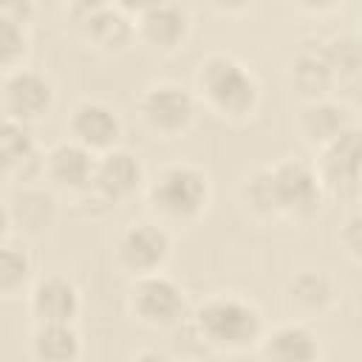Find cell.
Segmentation results:
<instances>
[{"instance_id":"17","label":"cell","mask_w":362,"mask_h":362,"mask_svg":"<svg viewBox=\"0 0 362 362\" xmlns=\"http://www.w3.org/2000/svg\"><path fill=\"white\" fill-rule=\"evenodd\" d=\"M0 150H3V161L6 167H14L17 161H25L31 156V136L23 124H17L14 119L6 122L3 136H0Z\"/></svg>"},{"instance_id":"7","label":"cell","mask_w":362,"mask_h":362,"mask_svg":"<svg viewBox=\"0 0 362 362\" xmlns=\"http://www.w3.org/2000/svg\"><path fill=\"white\" fill-rule=\"evenodd\" d=\"M51 102V90L48 82L40 79L37 74H14L6 82V105L11 113L17 116H40Z\"/></svg>"},{"instance_id":"4","label":"cell","mask_w":362,"mask_h":362,"mask_svg":"<svg viewBox=\"0 0 362 362\" xmlns=\"http://www.w3.org/2000/svg\"><path fill=\"white\" fill-rule=\"evenodd\" d=\"M133 305L136 311L147 320V322H175L181 308H184V300H181V291L164 280V277H147L136 286L133 291Z\"/></svg>"},{"instance_id":"10","label":"cell","mask_w":362,"mask_h":362,"mask_svg":"<svg viewBox=\"0 0 362 362\" xmlns=\"http://www.w3.org/2000/svg\"><path fill=\"white\" fill-rule=\"evenodd\" d=\"M139 161L130 156V153H122V150H116V153H107L105 158H102V164L96 167V175H93V181L99 184V189L102 192H107V195H124V192H130L136 184H139Z\"/></svg>"},{"instance_id":"9","label":"cell","mask_w":362,"mask_h":362,"mask_svg":"<svg viewBox=\"0 0 362 362\" xmlns=\"http://www.w3.org/2000/svg\"><path fill=\"white\" fill-rule=\"evenodd\" d=\"M144 113L147 119L156 124V127H164V130H175V127H184L192 116V102L184 90L178 88H158L147 96L144 102Z\"/></svg>"},{"instance_id":"24","label":"cell","mask_w":362,"mask_h":362,"mask_svg":"<svg viewBox=\"0 0 362 362\" xmlns=\"http://www.w3.org/2000/svg\"><path fill=\"white\" fill-rule=\"evenodd\" d=\"M136 362H167V356H161V354H153V351H150V354H141Z\"/></svg>"},{"instance_id":"12","label":"cell","mask_w":362,"mask_h":362,"mask_svg":"<svg viewBox=\"0 0 362 362\" xmlns=\"http://www.w3.org/2000/svg\"><path fill=\"white\" fill-rule=\"evenodd\" d=\"M74 133L90 147H105V144H110L116 139L119 122L102 105H82L76 110V116H74Z\"/></svg>"},{"instance_id":"11","label":"cell","mask_w":362,"mask_h":362,"mask_svg":"<svg viewBox=\"0 0 362 362\" xmlns=\"http://www.w3.org/2000/svg\"><path fill=\"white\" fill-rule=\"evenodd\" d=\"M362 173V130H342L328 150V175L331 181L354 184Z\"/></svg>"},{"instance_id":"14","label":"cell","mask_w":362,"mask_h":362,"mask_svg":"<svg viewBox=\"0 0 362 362\" xmlns=\"http://www.w3.org/2000/svg\"><path fill=\"white\" fill-rule=\"evenodd\" d=\"M51 175H54L59 184L82 187L85 181H93L96 170H93L90 156H88L82 147H76V144H59V147L51 153Z\"/></svg>"},{"instance_id":"6","label":"cell","mask_w":362,"mask_h":362,"mask_svg":"<svg viewBox=\"0 0 362 362\" xmlns=\"http://www.w3.org/2000/svg\"><path fill=\"white\" fill-rule=\"evenodd\" d=\"M122 260L133 269H153L156 263L164 260L167 255V235L150 223H139L133 226L124 238H122Z\"/></svg>"},{"instance_id":"21","label":"cell","mask_w":362,"mask_h":362,"mask_svg":"<svg viewBox=\"0 0 362 362\" xmlns=\"http://www.w3.org/2000/svg\"><path fill=\"white\" fill-rule=\"evenodd\" d=\"M90 23H93V31H96V34H102L107 42H110V40L116 42V40L124 34V20H122L119 14L102 11V14H99V17H93Z\"/></svg>"},{"instance_id":"22","label":"cell","mask_w":362,"mask_h":362,"mask_svg":"<svg viewBox=\"0 0 362 362\" xmlns=\"http://www.w3.org/2000/svg\"><path fill=\"white\" fill-rule=\"evenodd\" d=\"M0 23H3V25H0V42H3V59H6V62H11V57H14L17 51H23V34L17 31V25H14V20H8V17H3Z\"/></svg>"},{"instance_id":"19","label":"cell","mask_w":362,"mask_h":362,"mask_svg":"<svg viewBox=\"0 0 362 362\" xmlns=\"http://www.w3.org/2000/svg\"><path fill=\"white\" fill-rule=\"evenodd\" d=\"M328 68H331V65H328V59L303 57V59L297 62V68H294L300 88H303V90H308V93L322 90V88L328 85Z\"/></svg>"},{"instance_id":"20","label":"cell","mask_w":362,"mask_h":362,"mask_svg":"<svg viewBox=\"0 0 362 362\" xmlns=\"http://www.w3.org/2000/svg\"><path fill=\"white\" fill-rule=\"evenodd\" d=\"M25 272H28V260H25V255H20L14 246H6V249H3V272H0L3 286H6V288L17 286V283L25 277Z\"/></svg>"},{"instance_id":"13","label":"cell","mask_w":362,"mask_h":362,"mask_svg":"<svg viewBox=\"0 0 362 362\" xmlns=\"http://www.w3.org/2000/svg\"><path fill=\"white\" fill-rule=\"evenodd\" d=\"M266 354L272 362H311L317 354V342L305 328L288 325L272 334Z\"/></svg>"},{"instance_id":"3","label":"cell","mask_w":362,"mask_h":362,"mask_svg":"<svg viewBox=\"0 0 362 362\" xmlns=\"http://www.w3.org/2000/svg\"><path fill=\"white\" fill-rule=\"evenodd\" d=\"M206 195L204 178L189 167H170L153 187V201L170 215H192Z\"/></svg>"},{"instance_id":"5","label":"cell","mask_w":362,"mask_h":362,"mask_svg":"<svg viewBox=\"0 0 362 362\" xmlns=\"http://www.w3.org/2000/svg\"><path fill=\"white\" fill-rule=\"evenodd\" d=\"M269 187H272L274 206H286V209H308L317 195L314 175L297 161L277 167L269 175Z\"/></svg>"},{"instance_id":"2","label":"cell","mask_w":362,"mask_h":362,"mask_svg":"<svg viewBox=\"0 0 362 362\" xmlns=\"http://www.w3.org/2000/svg\"><path fill=\"white\" fill-rule=\"evenodd\" d=\"M201 82H204L206 93L212 96V102L221 105L223 110H232V113L246 110L255 99V82L249 79V74L223 57L206 62Z\"/></svg>"},{"instance_id":"1","label":"cell","mask_w":362,"mask_h":362,"mask_svg":"<svg viewBox=\"0 0 362 362\" xmlns=\"http://www.w3.org/2000/svg\"><path fill=\"white\" fill-rule=\"evenodd\" d=\"M201 331L218 345H246L257 337V311L240 300H212L201 311Z\"/></svg>"},{"instance_id":"16","label":"cell","mask_w":362,"mask_h":362,"mask_svg":"<svg viewBox=\"0 0 362 362\" xmlns=\"http://www.w3.org/2000/svg\"><path fill=\"white\" fill-rule=\"evenodd\" d=\"M144 31L150 34V40L170 45L184 31V14L173 6H153L144 11Z\"/></svg>"},{"instance_id":"23","label":"cell","mask_w":362,"mask_h":362,"mask_svg":"<svg viewBox=\"0 0 362 362\" xmlns=\"http://www.w3.org/2000/svg\"><path fill=\"white\" fill-rule=\"evenodd\" d=\"M345 243H348L354 252H362V215H356V218H351V221H348Z\"/></svg>"},{"instance_id":"8","label":"cell","mask_w":362,"mask_h":362,"mask_svg":"<svg viewBox=\"0 0 362 362\" xmlns=\"http://www.w3.org/2000/svg\"><path fill=\"white\" fill-rule=\"evenodd\" d=\"M34 311L45 325L48 322H68L76 311V288L62 277L42 280L34 291Z\"/></svg>"},{"instance_id":"18","label":"cell","mask_w":362,"mask_h":362,"mask_svg":"<svg viewBox=\"0 0 362 362\" xmlns=\"http://www.w3.org/2000/svg\"><path fill=\"white\" fill-rule=\"evenodd\" d=\"M305 127L314 139H337L342 133V110L337 107H314L305 116Z\"/></svg>"},{"instance_id":"15","label":"cell","mask_w":362,"mask_h":362,"mask_svg":"<svg viewBox=\"0 0 362 362\" xmlns=\"http://www.w3.org/2000/svg\"><path fill=\"white\" fill-rule=\"evenodd\" d=\"M37 354L45 362H71L76 356V334L68 328V322H48L37 331L34 339Z\"/></svg>"}]
</instances>
